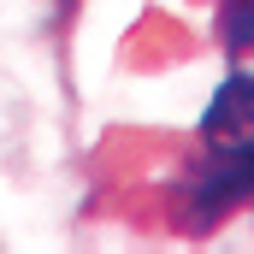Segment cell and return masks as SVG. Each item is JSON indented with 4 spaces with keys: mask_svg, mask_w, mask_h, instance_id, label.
<instances>
[{
    "mask_svg": "<svg viewBox=\"0 0 254 254\" xmlns=\"http://www.w3.org/2000/svg\"><path fill=\"white\" fill-rule=\"evenodd\" d=\"M190 201L207 207V213H231V207L254 201V136L249 142H219V154L201 160Z\"/></svg>",
    "mask_w": 254,
    "mask_h": 254,
    "instance_id": "cell-1",
    "label": "cell"
},
{
    "mask_svg": "<svg viewBox=\"0 0 254 254\" xmlns=\"http://www.w3.org/2000/svg\"><path fill=\"white\" fill-rule=\"evenodd\" d=\"M219 36H225L231 65H249L254 60V0H225V12H219Z\"/></svg>",
    "mask_w": 254,
    "mask_h": 254,
    "instance_id": "cell-3",
    "label": "cell"
},
{
    "mask_svg": "<svg viewBox=\"0 0 254 254\" xmlns=\"http://www.w3.org/2000/svg\"><path fill=\"white\" fill-rule=\"evenodd\" d=\"M201 136H207V142H249L254 136V60L231 65L225 89L213 95V107H207V119H201Z\"/></svg>",
    "mask_w": 254,
    "mask_h": 254,
    "instance_id": "cell-2",
    "label": "cell"
}]
</instances>
